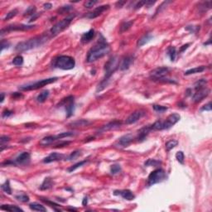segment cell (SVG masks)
I'll return each instance as SVG.
<instances>
[{
  "label": "cell",
  "mask_w": 212,
  "mask_h": 212,
  "mask_svg": "<svg viewBox=\"0 0 212 212\" xmlns=\"http://www.w3.org/2000/svg\"><path fill=\"white\" fill-rule=\"evenodd\" d=\"M109 51H110V46L105 41V39L101 36V39H100L96 44L91 47L88 51L86 61L89 63L96 62L97 60L106 56Z\"/></svg>",
  "instance_id": "cell-1"
},
{
  "label": "cell",
  "mask_w": 212,
  "mask_h": 212,
  "mask_svg": "<svg viewBox=\"0 0 212 212\" xmlns=\"http://www.w3.org/2000/svg\"><path fill=\"white\" fill-rule=\"evenodd\" d=\"M120 67V59L118 56H112L104 65V77L97 88V91H101L108 85L111 76Z\"/></svg>",
  "instance_id": "cell-2"
},
{
  "label": "cell",
  "mask_w": 212,
  "mask_h": 212,
  "mask_svg": "<svg viewBox=\"0 0 212 212\" xmlns=\"http://www.w3.org/2000/svg\"><path fill=\"white\" fill-rule=\"evenodd\" d=\"M47 40H48V37L46 35L36 37L29 39L27 41L19 43L16 46L15 50L17 51H19V52L32 50V49H34V48H37V47L43 45Z\"/></svg>",
  "instance_id": "cell-3"
},
{
  "label": "cell",
  "mask_w": 212,
  "mask_h": 212,
  "mask_svg": "<svg viewBox=\"0 0 212 212\" xmlns=\"http://www.w3.org/2000/svg\"><path fill=\"white\" fill-rule=\"evenodd\" d=\"M52 66L55 68L61 70H71L76 66L75 59L70 56H60L54 58L52 61Z\"/></svg>",
  "instance_id": "cell-4"
},
{
  "label": "cell",
  "mask_w": 212,
  "mask_h": 212,
  "mask_svg": "<svg viewBox=\"0 0 212 212\" xmlns=\"http://www.w3.org/2000/svg\"><path fill=\"white\" fill-rule=\"evenodd\" d=\"M170 70L167 67H158L157 69L153 70L150 73V77L153 81H163V82H170V83H175L173 81L169 79H165L169 73Z\"/></svg>",
  "instance_id": "cell-5"
},
{
  "label": "cell",
  "mask_w": 212,
  "mask_h": 212,
  "mask_svg": "<svg viewBox=\"0 0 212 212\" xmlns=\"http://www.w3.org/2000/svg\"><path fill=\"white\" fill-rule=\"evenodd\" d=\"M57 77H52L48 78V79H44L42 81H38L34 83H31V84H27V85H22L20 86L19 89L23 90V91H29V90H35V89H40L43 86H45L46 85H49L51 83H53L55 81H57Z\"/></svg>",
  "instance_id": "cell-6"
},
{
  "label": "cell",
  "mask_w": 212,
  "mask_h": 212,
  "mask_svg": "<svg viewBox=\"0 0 212 212\" xmlns=\"http://www.w3.org/2000/svg\"><path fill=\"white\" fill-rule=\"evenodd\" d=\"M73 18L74 15H70L66 18L62 19V21L58 22L57 23H56L54 26L51 28V34L52 35V36H56V35L60 34L61 32H62L65 29H66L67 27H69Z\"/></svg>",
  "instance_id": "cell-7"
},
{
  "label": "cell",
  "mask_w": 212,
  "mask_h": 212,
  "mask_svg": "<svg viewBox=\"0 0 212 212\" xmlns=\"http://www.w3.org/2000/svg\"><path fill=\"white\" fill-rule=\"evenodd\" d=\"M166 179L167 174L165 172V171L161 169V168H158V169H156L149 174V176L147 178V186H153L157 183L162 182V181H164Z\"/></svg>",
  "instance_id": "cell-8"
},
{
  "label": "cell",
  "mask_w": 212,
  "mask_h": 212,
  "mask_svg": "<svg viewBox=\"0 0 212 212\" xmlns=\"http://www.w3.org/2000/svg\"><path fill=\"white\" fill-rule=\"evenodd\" d=\"M74 96L70 95L66 97L65 99H63L62 102L58 104V106H64L66 112V117L69 118L73 114L74 109H75V103H74Z\"/></svg>",
  "instance_id": "cell-9"
},
{
  "label": "cell",
  "mask_w": 212,
  "mask_h": 212,
  "mask_svg": "<svg viewBox=\"0 0 212 212\" xmlns=\"http://www.w3.org/2000/svg\"><path fill=\"white\" fill-rule=\"evenodd\" d=\"M36 27L35 25H25V24H13L9 25L7 27L2 28L1 36H4L5 33L12 31H28Z\"/></svg>",
  "instance_id": "cell-10"
},
{
  "label": "cell",
  "mask_w": 212,
  "mask_h": 212,
  "mask_svg": "<svg viewBox=\"0 0 212 212\" xmlns=\"http://www.w3.org/2000/svg\"><path fill=\"white\" fill-rule=\"evenodd\" d=\"M181 119V116L178 114H170L165 121H162V130L163 129H169L173 125L178 123Z\"/></svg>",
  "instance_id": "cell-11"
},
{
  "label": "cell",
  "mask_w": 212,
  "mask_h": 212,
  "mask_svg": "<svg viewBox=\"0 0 212 212\" xmlns=\"http://www.w3.org/2000/svg\"><path fill=\"white\" fill-rule=\"evenodd\" d=\"M13 162H14L15 165L27 166L31 162V155L28 152H23L15 158V160Z\"/></svg>",
  "instance_id": "cell-12"
},
{
  "label": "cell",
  "mask_w": 212,
  "mask_h": 212,
  "mask_svg": "<svg viewBox=\"0 0 212 212\" xmlns=\"http://www.w3.org/2000/svg\"><path fill=\"white\" fill-rule=\"evenodd\" d=\"M211 92V90L205 87L202 89H199L196 90V92L193 94L192 95V101L195 103H198V102H201V100H203L205 98L208 96L209 94Z\"/></svg>",
  "instance_id": "cell-13"
},
{
  "label": "cell",
  "mask_w": 212,
  "mask_h": 212,
  "mask_svg": "<svg viewBox=\"0 0 212 212\" xmlns=\"http://www.w3.org/2000/svg\"><path fill=\"white\" fill-rule=\"evenodd\" d=\"M134 140V136L132 134H128L122 136L121 138L119 139V140L117 141V143H115V146L118 147H127L128 146H129V144L133 142Z\"/></svg>",
  "instance_id": "cell-14"
},
{
  "label": "cell",
  "mask_w": 212,
  "mask_h": 212,
  "mask_svg": "<svg viewBox=\"0 0 212 212\" xmlns=\"http://www.w3.org/2000/svg\"><path fill=\"white\" fill-rule=\"evenodd\" d=\"M109 8V5H101V6H99L96 8H95L92 12L87 13L85 17L88 18L89 19H94L97 17L100 16L104 11H106Z\"/></svg>",
  "instance_id": "cell-15"
},
{
  "label": "cell",
  "mask_w": 212,
  "mask_h": 212,
  "mask_svg": "<svg viewBox=\"0 0 212 212\" xmlns=\"http://www.w3.org/2000/svg\"><path fill=\"white\" fill-rule=\"evenodd\" d=\"M144 115H145V112L143 110H136L128 117L127 120L125 121V123L126 124H132V123H136L141 118H143Z\"/></svg>",
  "instance_id": "cell-16"
},
{
  "label": "cell",
  "mask_w": 212,
  "mask_h": 212,
  "mask_svg": "<svg viewBox=\"0 0 212 212\" xmlns=\"http://www.w3.org/2000/svg\"><path fill=\"white\" fill-rule=\"evenodd\" d=\"M66 160V157L65 155L62 153H52L49 156H47L46 158H44L43 162L44 163H50L52 162H57V161H62V160Z\"/></svg>",
  "instance_id": "cell-17"
},
{
  "label": "cell",
  "mask_w": 212,
  "mask_h": 212,
  "mask_svg": "<svg viewBox=\"0 0 212 212\" xmlns=\"http://www.w3.org/2000/svg\"><path fill=\"white\" fill-rule=\"evenodd\" d=\"M114 195L120 196L121 197H123V199L128 201H132L135 198L134 194L130 190H116L114 191Z\"/></svg>",
  "instance_id": "cell-18"
},
{
  "label": "cell",
  "mask_w": 212,
  "mask_h": 212,
  "mask_svg": "<svg viewBox=\"0 0 212 212\" xmlns=\"http://www.w3.org/2000/svg\"><path fill=\"white\" fill-rule=\"evenodd\" d=\"M153 131V128H152V125L149 126H145V127L142 128L138 133V136H137V141L138 142H143L146 139L147 136L150 134V132Z\"/></svg>",
  "instance_id": "cell-19"
},
{
  "label": "cell",
  "mask_w": 212,
  "mask_h": 212,
  "mask_svg": "<svg viewBox=\"0 0 212 212\" xmlns=\"http://www.w3.org/2000/svg\"><path fill=\"white\" fill-rule=\"evenodd\" d=\"M121 125H122V122H121V121L114 120V121L109 122V123H108L107 124L104 125V126L100 129V132L104 133V132L109 131V130H113V129H116V128H119Z\"/></svg>",
  "instance_id": "cell-20"
},
{
  "label": "cell",
  "mask_w": 212,
  "mask_h": 212,
  "mask_svg": "<svg viewBox=\"0 0 212 212\" xmlns=\"http://www.w3.org/2000/svg\"><path fill=\"white\" fill-rule=\"evenodd\" d=\"M134 57L133 56H127L123 57L120 63V69L121 70H125L128 69L132 65V63L134 62Z\"/></svg>",
  "instance_id": "cell-21"
},
{
  "label": "cell",
  "mask_w": 212,
  "mask_h": 212,
  "mask_svg": "<svg viewBox=\"0 0 212 212\" xmlns=\"http://www.w3.org/2000/svg\"><path fill=\"white\" fill-rule=\"evenodd\" d=\"M60 137L59 135H51V136H47L43 138L41 141H40V144L42 146H48L50 144H52L55 142H56L57 140H60Z\"/></svg>",
  "instance_id": "cell-22"
},
{
  "label": "cell",
  "mask_w": 212,
  "mask_h": 212,
  "mask_svg": "<svg viewBox=\"0 0 212 212\" xmlns=\"http://www.w3.org/2000/svg\"><path fill=\"white\" fill-rule=\"evenodd\" d=\"M95 32L94 29H90L88 32H85L84 34L81 36V43L86 44V43H89V42H91L93 40V38L95 37Z\"/></svg>",
  "instance_id": "cell-23"
},
{
  "label": "cell",
  "mask_w": 212,
  "mask_h": 212,
  "mask_svg": "<svg viewBox=\"0 0 212 212\" xmlns=\"http://www.w3.org/2000/svg\"><path fill=\"white\" fill-rule=\"evenodd\" d=\"M53 186V181L51 178H46L43 181V184L40 186V190L42 191H46V190L50 189Z\"/></svg>",
  "instance_id": "cell-24"
},
{
  "label": "cell",
  "mask_w": 212,
  "mask_h": 212,
  "mask_svg": "<svg viewBox=\"0 0 212 212\" xmlns=\"http://www.w3.org/2000/svg\"><path fill=\"white\" fill-rule=\"evenodd\" d=\"M152 39H153V36H152L151 34H149V33L144 35L143 37H141V38L139 39V41H138V43H137V46H139V47H140V46H143V45L147 44V43H148V42H150Z\"/></svg>",
  "instance_id": "cell-25"
},
{
  "label": "cell",
  "mask_w": 212,
  "mask_h": 212,
  "mask_svg": "<svg viewBox=\"0 0 212 212\" xmlns=\"http://www.w3.org/2000/svg\"><path fill=\"white\" fill-rule=\"evenodd\" d=\"M1 210L8 211H23V209L13 205H3L1 206Z\"/></svg>",
  "instance_id": "cell-26"
},
{
  "label": "cell",
  "mask_w": 212,
  "mask_h": 212,
  "mask_svg": "<svg viewBox=\"0 0 212 212\" xmlns=\"http://www.w3.org/2000/svg\"><path fill=\"white\" fill-rule=\"evenodd\" d=\"M205 70V66H198V67H196V68H192V69L186 70L185 72V76H190V75H192V74L201 73V72H203Z\"/></svg>",
  "instance_id": "cell-27"
},
{
  "label": "cell",
  "mask_w": 212,
  "mask_h": 212,
  "mask_svg": "<svg viewBox=\"0 0 212 212\" xmlns=\"http://www.w3.org/2000/svg\"><path fill=\"white\" fill-rule=\"evenodd\" d=\"M134 21L131 20V21H127V22H124V23H122L120 29V33H123V32H127L132 27V25L134 24Z\"/></svg>",
  "instance_id": "cell-28"
},
{
  "label": "cell",
  "mask_w": 212,
  "mask_h": 212,
  "mask_svg": "<svg viewBox=\"0 0 212 212\" xmlns=\"http://www.w3.org/2000/svg\"><path fill=\"white\" fill-rule=\"evenodd\" d=\"M167 54L169 56L172 62H174L177 57V50L174 46H169L167 50Z\"/></svg>",
  "instance_id": "cell-29"
},
{
  "label": "cell",
  "mask_w": 212,
  "mask_h": 212,
  "mask_svg": "<svg viewBox=\"0 0 212 212\" xmlns=\"http://www.w3.org/2000/svg\"><path fill=\"white\" fill-rule=\"evenodd\" d=\"M29 207H30L31 210L35 211H43V212L46 211V209L43 206V205L39 204V203H36V202H35V203H32V204H30Z\"/></svg>",
  "instance_id": "cell-30"
},
{
  "label": "cell",
  "mask_w": 212,
  "mask_h": 212,
  "mask_svg": "<svg viewBox=\"0 0 212 212\" xmlns=\"http://www.w3.org/2000/svg\"><path fill=\"white\" fill-rule=\"evenodd\" d=\"M49 96V91L48 90H44L42 93H40L38 96L37 97V100L39 103H43L47 100V98Z\"/></svg>",
  "instance_id": "cell-31"
},
{
  "label": "cell",
  "mask_w": 212,
  "mask_h": 212,
  "mask_svg": "<svg viewBox=\"0 0 212 212\" xmlns=\"http://www.w3.org/2000/svg\"><path fill=\"white\" fill-rule=\"evenodd\" d=\"M88 124H89V121L85 120H80L77 121H75L73 123H71L70 125H71L72 127H84V126H87Z\"/></svg>",
  "instance_id": "cell-32"
},
{
  "label": "cell",
  "mask_w": 212,
  "mask_h": 212,
  "mask_svg": "<svg viewBox=\"0 0 212 212\" xmlns=\"http://www.w3.org/2000/svg\"><path fill=\"white\" fill-rule=\"evenodd\" d=\"M162 164V162L158 161V160H155V159H148L147 162H145L144 163V166L145 167H158Z\"/></svg>",
  "instance_id": "cell-33"
},
{
  "label": "cell",
  "mask_w": 212,
  "mask_h": 212,
  "mask_svg": "<svg viewBox=\"0 0 212 212\" xmlns=\"http://www.w3.org/2000/svg\"><path fill=\"white\" fill-rule=\"evenodd\" d=\"M1 189L3 190L5 193H7V194H8V195H11L12 189L11 187H10V182H9L8 180H7V181H5L4 184H2V186H1Z\"/></svg>",
  "instance_id": "cell-34"
},
{
  "label": "cell",
  "mask_w": 212,
  "mask_h": 212,
  "mask_svg": "<svg viewBox=\"0 0 212 212\" xmlns=\"http://www.w3.org/2000/svg\"><path fill=\"white\" fill-rule=\"evenodd\" d=\"M15 198L18 201H21V202H28L30 200L29 197L25 193H19V194L16 195Z\"/></svg>",
  "instance_id": "cell-35"
},
{
  "label": "cell",
  "mask_w": 212,
  "mask_h": 212,
  "mask_svg": "<svg viewBox=\"0 0 212 212\" xmlns=\"http://www.w3.org/2000/svg\"><path fill=\"white\" fill-rule=\"evenodd\" d=\"M85 163H87V161H86V160H84V161H81L80 162H77V163H76L75 165H73V166H71L70 167H69V168L67 169V171H68L69 172H74L75 170H76L77 168H79V167H81L84 166Z\"/></svg>",
  "instance_id": "cell-36"
},
{
  "label": "cell",
  "mask_w": 212,
  "mask_h": 212,
  "mask_svg": "<svg viewBox=\"0 0 212 212\" xmlns=\"http://www.w3.org/2000/svg\"><path fill=\"white\" fill-rule=\"evenodd\" d=\"M178 142L177 140H174V139H172V140H169L168 142L166 143V149L167 151H171L172 148H174L176 146H178Z\"/></svg>",
  "instance_id": "cell-37"
},
{
  "label": "cell",
  "mask_w": 212,
  "mask_h": 212,
  "mask_svg": "<svg viewBox=\"0 0 212 212\" xmlns=\"http://www.w3.org/2000/svg\"><path fill=\"white\" fill-rule=\"evenodd\" d=\"M12 64L16 66H21L23 64V57L22 56H17L12 60Z\"/></svg>",
  "instance_id": "cell-38"
},
{
  "label": "cell",
  "mask_w": 212,
  "mask_h": 212,
  "mask_svg": "<svg viewBox=\"0 0 212 212\" xmlns=\"http://www.w3.org/2000/svg\"><path fill=\"white\" fill-rule=\"evenodd\" d=\"M72 7L70 6V5H67V6H63L62 8H60L57 10V12L59 14H65V13H67L69 12L70 10H72Z\"/></svg>",
  "instance_id": "cell-39"
},
{
  "label": "cell",
  "mask_w": 212,
  "mask_h": 212,
  "mask_svg": "<svg viewBox=\"0 0 212 212\" xmlns=\"http://www.w3.org/2000/svg\"><path fill=\"white\" fill-rule=\"evenodd\" d=\"M18 9H13V10H11V11L8 12V13L6 14V16L4 17V21H7V20L11 19V18H12L13 17H15V16L18 14Z\"/></svg>",
  "instance_id": "cell-40"
},
{
  "label": "cell",
  "mask_w": 212,
  "mask_h": 212,
  "mask_svg": "<svg viewBox=\"0 0 212 212\" xmlns=\"http://www.w3.org/2000/svg\"><path fill=\"white\" fill-rule=\"evenodd\" d=\"M121 172V167L119 164H114V165H112L110 167V172L113 175H116V174L120 173Z\"/></svg>",
  "instance_id": "cell-41"
},
{
  "label": "cell",
  "mask_w": 212,
  "mask_h": 212,
  "mask_svg": "<svg viewBox=\"0 0 212 212\" xmlns=\"http://www.w3.org/2000/svg\"><path fill=\"white\" fill-rule=\"evenodd\" d=\"M176 158L178 160V162H180L181 164H184V160H185V155L183 153V152L181 151H179L176 154Z\"/></svg>",
  "instance_id": "cell-42"
},
{
  "label": "cell",
  "mask_w": 212,
  "mask_h": 212,
  "mask_svg": "<svg viewBox=\"0 0 212 212\" xmlns=\"http://www.w3.org/2000/svg\"><path fill=\"white\" fill-rule=\"evenodd\" d=\"M35 14H36V8H35V6H31V7H29L25 11L24 16H32V17H33Z\"/></svg>",
  "instance_id": "cell-43"
},
{
  "label": "cell",
  "mask_w": 212,
  "mask_h": 212,
  "mask_svg": "<svg viewBox=\"0 0 212 212\" xmlns=\"http://www.w3.org/2000/svg\"><path fill=\"white\" fill-rule=\"evenodd\" d=\"M81 154V151H75V152H72V153L66 158L67 159H66V160H75V159H76Z\"/></svg>",
  "instance_id": "cell-44"
},
{
  "label": "cell",
  "mask_w": 212,
  "mask_h": 212,
  "mask_svg": "<svg viewBox=\"0 0 212 212\" xmlns=\"http://www.w3.org/2000/svg\"><path fill=\"white\" fill-rule=\"evenodd\" d=\"M153 108L154 109L155 111L158 112V113H163L167 110V108L165 106H162V105H158V104H154L153 106Z\"/></svg>",
  "instance_id": "cell-45"
},
{
  "label": "cell",
  "mask_w": 212,
  "mask_h": 212,
  "mask_svg": "<svg viewBox=\"0 0 212 212\" xmlns=\"http://www.w3.org/2000/svg\"><path fill=\"white\" fill-rule=\"evenodd\" d=\"M97 3H98V1H96V0H89V1H86L84 5H85V8H90L94 7Z\"/></svg>",
  "instance_id": "cell-46"
},
{
  "label": "cell",
  "mask_w": 212,
  "mask_h": 212,
  "mask_svg": "<svg viewBox=\"0 0 212 212\" xmlns=\"http://www.w3.org/2000/svg\"><path fill=\"white\" fill-rule=\"evenodd\" d=\"M10 141V138L8 136L6 135H3L1 136V139H0V142H1V145H4L5 143H8Z\"/></svg>",
  "instance_id": "cell-47"
},
{
  "label": "cell",
  "mask_w": 212,
  "mask_h": 212,
  "mask_svg": "<svg viewBox=\"0 0 212 212\" xmlns=\"http://www.w3.org/2000/svg\"><path fill=\"white\" fill-rule=\"evenodd\" d=\"M12 111H11V110H8V109H5L4 112H3V114H2V117L3 118H8V117H10V116L12 115Z\"/></svg>",
  "instance_id": "cell-48"
},
{
  "label": "cell",
  "mask_w": 212,
  "mask_h": 212,
  "mask_svg": "<svg viewBox=\"0 0 212 212\" xmlns=\"http://www.w3.org/2000/svg\"><path fill=\"white\" fill-rule=\"evenodd\" d=\"M199 28L200 27L198 26H187V27H186V29L190 31L191 32H197Z\"/></svg>",
  "instance_id": "cell-49"
},
{
  "label": "cell",
  "mask_w": 212,
  "mask_h": 212,
  "mask_svg": "<svg viewBox=\"0 0 212 212\" xmlns=\"http://www.w3.org/2000/svg\"><path fill=\"white\" fill-rule=\"evenodd\" d=\"M201 111H211V103L209 102L208 104L204 105V106L201 109Z\"/></svg>",
  "instance_id": "cell-50"
},
{
  "label": "cell",
  "mask_w": 212,
  "mask_h": 212,
  "mask_svg": "<svg viewBox=\"0 0 212 212\" xmlns=\"http://www.w3.org/2000/svg\"><path fill=\"white\" fill-rule=\"evenodd\" d=\"M8 46H9V43L8 42L2 40V42H1V51H3L5 48H8Z\"/></svg>",
  "instance_id": "cell-51"
},
{
  "label": "cell",
  "mask_w": 212,
  "mask_h": 212,
  "mask_svg": "<svg viewBox=\"0 0 212 212\" xmlns=\"http://www.w3.org/2000/svg\"><path fill=\"white\" fill-rule=\"evenodd\" d=\"M45 203H46V204H48V205H50V206H51V207H53V209L54 210H56V211H57L56 209V206H58V205L57 204H56V203H54V202H51V201H48V200H44V199H42Z\"/></svg>",
  "instance_id": "cell-52"
},
{
  "label": "cell",
  "mask_w": 212,
  "mask_h": 212,
  "mask_svg": "<svg viewBox=\"0 0 212 212\" xmlns=\"http://www.w3.org/2000/svg\"><path fill=\"white\" fill-rule=\"evenodd\" d=\"M70 142H69V141H65V142H61V143H57V144H56L55 145V147H65V146H67L68 144H70Z\"/></svg>",
  "instance_id": "cell-53"
},
{
  "label": "cell",
  "mask_w": 212,
  "mask_h": 212,
  "mask_svg": "<svg viewBox=\"0 0 212 212\" xmlns=\"http://www.w3.org/2000/svg\"><path fill=\"white\" fill-rule=\"evenodd\" d=\"M125 4H126V1H119V2L116 3V7L117 8H122Z\"/></svg>",
  "instance_id": "cell-54"
},
{
  "label": "cell",
  "mask_w": 212,
  "mask_h": 212,
  "mask_svg": "<svg viewBox=\"0 0 212 212\" xmlns=\"http://www.w3.org/2000/svg\"><path fill=\"white\" fill-rule=\"evenodd\" d=\"M12 96L13 97V99H20V98H23V95L19 94V93H13L12 95Z\"/></svg>",
  "instance_id": "cell-55"
},
{
  "label": "cell",
  "mask_w": 212,
  "mask_h": 212,
  "mask_svg": "<svg viewBox=\"0 0 212 212\" xmlns=\"http://www.w3.org/2000/svg\"><path fill=\"white\" fill-rule=\"evenodd\" d=\"M43 7H44L45 9H51V8H52V4H50V3H46V4L43 5Z\"/></svg>",
  "instance_id": "cell-56"
},
{
  "label": "cell",
  "mask_w": 212,
  "mask_h": 212,
  "mask_svg": "<svg viewBox=\"0 0 212 212\" xmlns=\"http://www.w3.org/2000/svg\"><path fill=\"white\" fill-rule=\"evenodd\" d=\"M190 46V43H187V44H186V45H183V46H182V47L181 48L180 51H181V52H183V51H184L186 49H187V48H188V46Z\"/></svg>",
  "instance_id": "cell-57"
},
{
  "label": "cell",
  "mask_w": 212,
  "mask_h": 212,
  "mask_svg": "<svg viewBox=\"0 0 212 212\" xmlns=\"http://www.w3.org/2000/svg\"><path fill=\"white\" fill-rule=\"evenodd\" d=\"M87 203H88V198H87V197H84L83 201H82V205H83L84 206H85V205H87Z\"/></svg>",
  "instance_id": "cell-58"
},
{
  "label": "cell",
  "mask_w": 212,
  "mask_h": 212,
  "mask_svg": "<svg viewBox=\"0 0 212 212\" xmlns=\"http://www.w3.org/2000/svg\"><path fill=\"white\" fill-rule=\"evenodd\" d=\"M4 96H5V95H4V93H2V94H1V100H0V102H1V103H3V102H4Z\"/></svg>",
  "instance_id": "cell-59"
}]
</instances>
